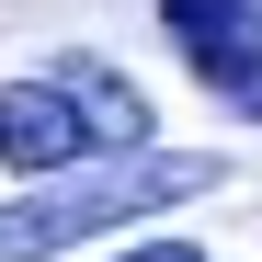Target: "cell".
Wrapping results in <instances>:
<instances>
[{"label": "cell", "instance_id": "obj_1", "mask_svg": "<svg viewBox=\"0 0 262 262\" xmlns=\"http://www.w3.org/2000/svg\"><path fill=\"white\" fill-rule=\"evenodd\" d=\"M148 148V103L137 80H114L92 57H57L46 80H0V160L12 171H103V160H137Z\"/></svg>", "mask_w": 262, "mask_h": 262}, {"label": "cell", "instance_id": "obj_2", "mask_svg": "<svg viewBox=\"0 0 262 262\" xmlns=\"http://www.w3.org/2000/svg\"><path fill=\"white\" fill-rule=\"evenodd\" d=\"M228 183L216 148H137V160H103V171H69V183L0 205V262H46L92 228H125V216H160V205H194Z\"/></svg>", "mask_w": 262, "mask_h": 262}, {"label": "cell", "instance_id": "obj_3", "mask_svg": "<svg viewBox=\"0 0 262 262\" xmlns=\"http://www.w3.org/2000/svg\"><path fill=\"white\" fill-rule=\"evenodd\" d=\"M160 34L205 92H228V103L262 92V0H160Z\"/></svg>", "mask_w": 262, "mask_h": 262}, {"label": "cell", "instance_id": "obj_4", "mask_svg": "<svg viewBox=\"0 0 262 262\" xmlns=\"http://www.w3.org/2000/svg\"><path fill=\"white\" fill-rule=\"evenodd\" d=\"M114 262H205L194 239H137V251H114Z\"/></svg>", "mask_w": 262, "mask_h": 262}, {"label": "cell", "instance_id": "obj_5", "mask_svg": "<svg viewBox=\"0 0 262 262\" xmlns=\"http://www.w3.org/2000/svg\"><path fill=\"white\" fill-rule=\"evenodd\" d=\"M239 114H262V92H251V103H239Z\"/></svg>", "mask_w": 262, "mask_h": 262}]
</instances>
